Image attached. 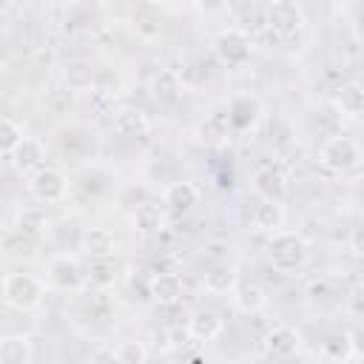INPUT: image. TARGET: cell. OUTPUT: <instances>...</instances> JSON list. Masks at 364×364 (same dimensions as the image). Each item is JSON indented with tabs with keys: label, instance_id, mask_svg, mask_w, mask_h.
Wrapping results in <instances>:
<instances>
[{
	"label": "cell",
	"instance_id": "obj_1",
	"mask_svg": "<svg viewBox=\"0 0 364 364\" xmlns=\"http://www.w3.org/2000/svg\"><path fill=\"white\" fill-rule=\"evenodd\" d=\"M307 256H310V247L304 242V236L299 230H276L270 233L267 239V262L276 273L282 276H293L299 273L304 264H307Z\"/></svg>",
	"mask_w": 364,
	"mask_h": 364
},
{
	"label": "cell",
	"instance_id": "obj_2",
	"mask_svg": "<svg viewBox=\"0 0 364 364\" xmlns=\"http://www.w3.org/2000/svg\"><path fill=\"white\" fill-rule=\"evenodd\" d=\"M46 296V282L28 270H11L3 276V301L11 310L28 313L34 307H40Z\"/></svg>",
	"mask_w": 364,
	"mask_h": 364
},
{
	"label": "cell",
	"instance_id": "obj_3",
	"mask_svg": "<svg viewBox=\"0 0 364 364\" xmlns=\"http://www.w3.org/2000/svg\"><path fill=\"white\" fill-rule=\"evenodd\" d=\"M213 57L222 68H245L253 57V37L239 26H228L213 37Z\"/></svg>",
	"mask_w": 364,
	"mask_h": 364
},
{
	"label": "cell",
	"instance_id": "obj_4",
	"mask_svg": "<svg viewBox=\"0 0 364 364\" xmlns=\"http://www.w3.org/2000/svg\"><path fill=\"white\" fill-rule=\"evenodd\" d=\"M26 188H28V193H31L40 205H60V202H65L68 193H71V179H68L65 171L46 165V168L34 171V173L26 179Z\"/></svg>",
	"mask_w": 364,
	"mask_h": 364
},
{
	"label": "cell",
	"instance_id": "obj_5",
	"mask_svg": "<svg viewBox=\"0 0 364 364\" xmlns=\"http://www.w3.org/2000/svg\"><path fill=\"white\" fill-rule=\"evenodd\" d=\"M318 162L330 173H347L361 162V145L347 134H336L318 148Z\"/></svg>",
	"mask_w": 364,
	"mask_h": 364
},
{
	"label": "cell",
	"instance_id": "obj_6",
	"mask_svg": "<svg viewBox=\"0 0 364 364\" xmlns=\"http://www.w3.org/2000/svg\"><path fill=\"white\" fill-rule=\"evenodd\" d=\"M264 9H267V28H270L276 37L287 40V37L301 34L307 17H304V9H301L296 0H273V3H267Z\"/></svg>",
	"mask_w": 364,
	"mask_h": 364
},
{
	"label": "cell",
	"instance_id": "obj_7",
	"mask_svg": "<svg viewBox=\"0 0 364 364\" xmlns=\"http://www.w3.org/2000/svg\"><path fill=\"white\" fill-rule=\"evenodd\" d=\"M250 188H253V193H256L259 199H264V202H279V205H284V199H287V193H290L287 173H284L282 165H262V168L253 173Z\"/></svg>",
	"mask_w": 364,
	"mask_h": 364
},
{
	"label": "cell",
	"instance_id": "obj_8",
	"mask_svg": "<svg viewBox=\"0 0 364 364\" xmlns=\"http://www.w3.org/2000/svg\"><path fill=\"white\" fill-rule=\"evenodd\" d=\"M48 282L60 290H80L88 279H85V267L80 264V259L74 256H54L48 262Z\"/></svg>",
	"mask_w": 364,
	"mask_h": 364
},
{
	"label": "cell",
	"instance_id": "obj_9",
	"mask_svg": "<svg viewBox=\"0 0 364 364\" xmlns=\"http://www.w3.org/2000/svg\"><path fill=\"white\" fill-rule=\"evenodd\" d=\"M148 293H151V299H154L159 307H173V304H179L182 296H185V282H182V276L173 273V270H159V273H154V276L148 279Z\"/></svg>",
	"mask_w": 364,
	"mask_h": 364
},
{
	"label": "cell",
	"instance_id": "obj_10",
	"mask_svg": "<svg viewBox=\"0 0 364 364\" xmlns=\"http://www.w3.org/2000/svg\"><path fill=\"white\" fill-rule=\"evenodd\" d=\"M301 350V333L290 324H276L267 336H264V353L273 361H284L290 355H296Z\"/></svg>",
	"mask_w": 364,
	"mask_h": 364
},
{
	"label": "cell",
	"instance_id": "obj_11",
	"mask_svg": "<svg viewBox=\"0 0 364 364\" xmlns=\"http://www.w3.org/2000/svg\"><path fill=\"white\" fill-rule=\"evenodd\" d=\"M233 134L236 131H233V125H230V119H228L225 111H213V114H208L196 125V139L202 145H208V148H225L233 139Z\"/></svg>",
	"mask_w": 364,
	"mask_h": 364
},
{
	"label": "cell",
	"instance_id": "obj_12",
	"mask_svg": "<svg viewBox=\"0 0 364 364\" xmlns=\"http://www.w3.org/2000/svg\"><path fill=\"white\" fill-rule=\"evenodd\" d=\"M222 330H225V318L213 307H196L188 316V336L193 341H213L222 336Z\"/></svg>",
	"mask_w": 364,
	"mask_h": 364
},
{
	"label": "cell",
	"instance_id": "obj_13",
	"mask_svg": "<svg viewBox=\"0 0 364 364\" xmlns=\"http://www.w3.org/2000/svg\"><path fill=\"white\" fill-rule=\"evenodd\" d=\"M80 250L88 259H114L117 253V236L102 228V225H91L80 233Z\"/></svg>",
	"mask_w": 364,
	"mask_h": 364
},
{
	"label": "cell",
	"instance_id": "obj_14",
	"mask_svg": "<svg viewBox=\"0 0 364 364\" xmlns=\"http://www.w3.org/2000/svg\"><path fill=\"white\" fill-rule=\"evenodd\" d=\"M225 114H228L233 131L242 134V131H247V128L256 125V119H259V114H262V102H259L256 97H250V94H236V97L228 102Z\"/></svg>",
	"mask_w": 364,
	"mask_h": 364
},
{
	"label": "cell",
	"instance_id": "obj_15",
	"mask_svg": "<svg viewBox=\"0 0 364 364\" xmlns=\"http://www.w3.org/2000/svg\"><path fill=\"white\" fill-rule=\"evenodd\" d=\"M162 202L168 210L173 213H191L196 205H199V188L188 179H176L171 185H165L162 191Z\"/></svg>",
	"mask_w": 364,
	"mask_h": 364
},
{
	"label": "cell",
	"instance_id": "obj_16",
	"mask_svg": "<svg viewBox=\"0 0 364 364\" xmlns=\"http://www.w3.org/2000/svg\"><path fill=\"white\" fill-rule=\"evenodd\" d=\"M60 77H63V88H68L71 94H85L97 82V71L88 60H68L63 65Z\"/></svg>",
	"mask_w": 364,
	"mask_h": 364
},
{
	"label": "cell",
	"instance_id": "obj_17",
	"mask_svg": "<svg viewBox=\"0 0 364 364\" xmlns=\"http://www.w3.org/2000/svg\"><path fill=\"white\" fill-rule=\"evenodd\" d=\"M151 97L156 100V102H176L179 97H182V91H185V82H182V77H179V71H173V68H162V71H156L154 77H151Z\"/></svg>",
	"mask_w": 364,
	"mask_h": 364
},
{
	"label": "cell",
	"instance_id": "obj_18",
	"mask_svg": "<svg viewBox=\"0 0 364 364\" xmlns=\"http://www.w3.org/2000/svg\"><path fill=\"white\" fill-rule=\"evenodd\" d=\"M333 105L344 114V117H350V119H358V117H364V85L361 82H341L338 88H336V94H333Z\"/></svg>",
	"mask_w": 364,
	"mask_h": 364
},
{
	"label": "cell",
	"instance_id": "obj_19",
	"mask_svg": "<svg viewBox=\"0 0 364 364\" xmlns=\"http://www.w3.org/2000/svg\"><path fill=\"white\" fill-rule=\"evenodd\" d=\"M31 361H34V344L26 333L0 338V364H31Z\"/></svg>",
	"mask_w": 364,
	"mask_h": 364
},
{
	"label": "cell",
	"instance_id": "obj_20",
	"mask_svg": "<svg viewBox=\"0 0 364 364\" xmlns=\"http://www.w3.org/2000/svg\"><path fill=\"white\" fill-rule=\"evenodd\" d=\"M131 228L142 236H154L165 228V210L156 202H139L131 213Z\"/></svg>",
	"mask_w": 364,
	"mask_h": 364
},
{
	"label": "cell",
	"instance_id": "obj_21",
	"mask_svg": "<svg viewBox=\"0 0 364 364\" xmlns=\"http://www.w3.org/2000/svg\"><path fill=\"white\" fill-rule=\"evenodd\" d=\"M202 284H205V290H208L210 296H228V293L233 296V290H236L242 282H239L236 267H230V264H213L210 270H205Z\"/></svg>",
	"mask_w": 364,
	"mask_h": 364
},
{
	"label": "cell",
	"instance_id": "obj_22",
	"mask_svg": "<svg viewBox=\"0 0 364 364\" xmlns=\"http://www.w3.org/2000/svg\"><path fill=\"white\" fill-rule=\"evenodd\" d=\"M43 159H46V148H43V142H40L37 136H26V142H23V145L14 151V156H11L14 168H17L20 173H26V176H31L34 171L46 168Z\"/></svg>",
	"mask_w": 364,
	"mask_h": 364
},
{
	"label": "cell",
	"instance_id": "obj_23",
	"mask_svg": "<svg viewBox=\"0 0 364 364\" xmlns=\"http://www.w3.org/2000/svg\"><path fill=\"white\" fill-rule=\"evenodd\" d=\"M233 307L239 310V313H245V316H256V313H262L264 307H267V293L256 284V282H242L236 290H233Z\"/></svg>",
	"mask_w": 364,
	"mask_h": 364
},
{
	"label": "cell",
	"instance_id": "obj_24",
	"mask_svg": "<svg viewBox=\"0 0 364 364\" xmlns=\"http://www.w3.org/2000/svg\"><path fill=\"white\" fill-rule=\"evenodd\" d=\"M114 131L119 136L136 139V136H145L151 131V122H148L145 111H139V108H119L114 114Z\"/></svg>",
	"mask_w": 364,
	"mask_h": 364
},
{
	"label": "cell",
	"instance_id": "obj_25",
	"mask_svg": "<svg viewBox=\"0 0 364 364\" xmlns=\"http://www.w3.org/2000/svg\"><path fill=\"white\" fill-rule=\"evenodd\" d=\"M284 216H287V213H284V205L259 199V202H256V208H253V228L270 236V233L282 230V225H284Z\"/></svg>",
	"mask_w": 364,
	"mask_h": 364
},
{
	"label": "cell",
	"instance_id": "obj_26",
	"mask_svg": "<svg viewBox=\"0 0 364 364\" xmlns=\"http://www.w3.org/2000/svg\"><path fill=\"white\" fill-rule=\"evenodd\" d=\"M14 230L23 233V236H31L37 239L43 230H48V216L40 205H28V208H20L17 216H14Z\"/></svg>",
	"mask_w": 364,
	"mask_h": 364
},
{
	"label": "cell",
	"instance_id": "obj_27",
	"mask_svg": "<svg viewBox=\"0 0 364 364\" xmlns=\"http://www.w3.org/2000/svg\"><path fill=\"white\" fill-rule=\"evenodd\" d=\"M85 279H88V287H94V290L114 287L117 284V264H114V259H88Z\"/></svg>",
	"mask_w": 364,
	"mask_h": 364
},
{
	"label": "cell",
	"instance_id": "obj_28",
	"mask_svg": "<svg viewBox=\"0 0 364 364\" xmlns=\"http://www.w3.org/2000/svg\"><path fill=\"white\" fill-rule=\"evenodd\" d=\"M23 142H26L23 125H20L14 117H3V122H0V154H3L6 159H11L14 151H17Z\"/></svg>",
	"mask_w": 364,
	"mask_h": 364
},
{
	"label": "cell",
	"instance_id": "obj_29",
	"mask_svg": "<svg viewBox=\"0 0 364 364\" xmlns=\"http://www.w3.org/2000/svg\"><path fill=\"white\" fill-rule=\"evenodd\" d=\"M119 364H148V347L139 338H122L117 344Z\"/></svg>",
	"mask_w": 364,
	"mask_h": 364
},
{
	"label": "cell",
	"instance_id": "obj_30",
	"mask_svg": "<svg viewBox=\"0 0 364 364\" xmlns=\"http://www.w3.org/2000/svg\"><path fill=\"white\" fill-rule=\"evenodd\" d=\"M321 353H324L330 361H347V358L353 355L350 341H347V333H333V336H327L324 344H321Z\"/></svg>",
	"mask_w": 364,
	"mask_h": 364
},
{
	"label": "cell",
	"instance_id": "obj_31",
	"mask_svg": "<svg viewBox=\"0 0 364 364\" xmlns=\"http://www.w3.org/2000/svg\"><path fill=\"white\" fill-rule=\"evenodd\" d=\"M6 253L9 256H34V239L23 236L17 230L6 233Z\"/></svg>",
	"mask_w": 364,
	"mask_h": 364
},
{
	"label": "cell",
	"instance_id": "obj_32",
	"mask_svg": "<svg viewBox=\"0 0 364 364\" xmlns=\"http://www.w3.org/2000/svg\"><path fill=\"white\" fill-rule=\"evenodd\" d=\"M134 31L142 40H156V37H162V20L159 17H148V14H136L134 17Z\"/></svg>",
	"mask_w": 364,
	"mask_h": 364
},
{
	"label": "cell",
	"instance_id": "obj_33",
	"mask_svg": "<svg viewBox=\"0 0 364 364\" xmlns=\"http://www.w3.org/2000/svg\"><path fill=\"white\" fill-rule=\"evenodd\" d=\"M85 364H119V355H117V347H108V344H102V347H97L91 355H88V361Z\"/></svg>",
	"mask_w": 364,
	"mask_h": 364
},
{
	"label": "cell",
	"instance_id": "obj_34",
	"mask_svg": "<svg viewBox=\"0 0 364 364\" xmlns=\"http://www.w3.org/2000/svg\"><path fill=\"white\" fill-rule=\"evenodd\" d=\"M347 341H350V350L355 358H364V324H353L347 330Z\"/></svg>",
	"mask_w": 364,
	"mask_h": 364
},
{
	"label": "cell",
	"instance_id": "obj_35",
	"mask_svg": "<svg viewBox=\"0 0 364 364\" xmlns=\"http://www.w3.org/2000/svg\"><path fill=\"white\" fill-rule=\"evenodd\" d=\"M347 245L355 256H364V222H358L355 228H350V236H347Z\"/></svg>",
	"mask_w": 364,
	"mask_h": 364
},
{
	"label": "cell",
	"instance_id": "obj_36",
	"mask_svg": "<svg viewBox=\"0 0 364 364\" xmlns=\"http://www.w3.org/2000/svg\"><path fill=\"white\" fill-rule=\"evenodd\" d=\"M307 293H310L313 299H330V296H333L330 279H313V282L307 284Z\"/></svg>",
	"mask_w": 364,
	"mask_h": 364
}]
</instances>
